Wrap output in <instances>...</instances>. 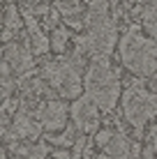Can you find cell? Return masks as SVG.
<instances>
[{
	"mask_svg": "<svg viewBox=\"0 0 157 159\" xmlns=\"http://www.w3.org/2000/svg\"><path fill=\"white\" fill-rule=\"evenodd\" d=\"M83 90L99 111L111 113L120 97V72L113 67L109 56H93L88 72L83 76Z\"/></svg>",
	"mask_w": 157,
	"mask_h": 159,
	"instance_id": "1",
	"label": "cell"
},
{
	"mask_svg": "<svg viewBox=\"0 0 157 159\" xmlns=\"http://www.w3.org/2000/svg\"><path fill=\"white\" fill-rule=\"evenodd\" d=\"M118 56L132 74L153 79L157 74V37H145L139 28H129L118 44Z\"/></svg>",
	"mask_w": 157,
	"mask_h": 159,
	"instance_id": "2",
	"label": "cell"
},
{
	"mask_svg": "<svg viewBox=\"0 0 157 159\" xmlns=\"http://www.w3.org/2000/svg\"><path fill=\"white\" fill-rule=\"evenodd\" d=\"M81 65H83V53H74L67 60H56L48 62L42 72V79L46 81L62 99H76L83 92V76H81Z\"/></svg>",
	"mask_w": 157,
	"mask_h": 159,
	"instance_id": "3",
	"label": "cell"
},
{
	"mask_svg": "<svg viewBox=\"0 0 157 159\" xmlns=\"http://www.w3.org/2000/svg\"><path fill=\"white\" fill-rule=\"evenodd\" d=\"M122 116L136 131L157 116V92L148 90L141 81H134L122 95Z\"/></svg>",
	"mask_w": 157,
	"mask_h": 159,
	"instance_id": "4",
	"label": "cell"
},
{
	"mask_svg": "<svg viewBox=\"0 0 157 159\" xmlns=\"http://www.w3.org/2000/svg\"><path fill=\"white\" fill-rule=\"evenodd\" d=\"M85 28L88 32L76 37V51L83 56H109L116 46V23L106 16Z\"/></svg>",
	"mask_w": 157,
	"mask_h": 159,
	"instance_id": "5",
	"label": "cell"
},
{
	"mask_svg": "<svg viewBox=\"0 0 157 159\" xmlns=\"http://www.w3.org/2000/svg\"><path fill=\"white\" fill-rule=\"evenodd\" d=\"M69 116H72V122L76 125L81 134H95L99 129V106L88 95H81L72 102Z\"/></svg>",
	"mask_w": 157,
	"mask_h": 159,
	"instance_id": "6",
	"label": "cell"
},
{
	"mask_svg": "<svg viewBox=\"0 0 157 159\" xmlns=\"http://www.w3.org/2000/svg\"><path fill=\"white\" fill-rule=\"evenodd\" d=\"M67 113L69 106L62 102H46L44 106L37 111V118H39V125L44 131H51V134H58L67 127Z\"/></svg>",
	"mask_w": 157,
	"mask_h": 159,
	"instance_id": "7",
	"label": "cell"
},
{
	"mask_svg": "<svg viewBox=\"0 0 157 159\" xmlns=\"http://www.w3.org/2000/svg\"><path fill=\"white\" fill-rule=\"evenodd\" d=\"M141 152V145L129 141L125 134H113L111 143L106 145V155L111 159H136Z\"/></svg>",
	"mask_w": 157,
	"mask_h": 159,
	"instance_id": "8",
	"label": "cell"
},
{
	"mask_svg": "<svg viewBox=\"0 0 157 159\" xmlns=\"http://www.w3.org/2000/svg\"><path fill=\"white\" fill-rule=\"evenodd\" d=\"M5 60L9 62V67L14 72H28V69L35 65L32 60V51L25 46H19V44H9L5 48Z\"/></svg>",
	"mask_w": 157,
	"mask_h": 159,
	"instance_id": "9",
	"label": "cell"
},
{
	"mask_svg": "<svg viewBox=\"0 0 157 159\" xmlns=\"http://www.w3.org/2000/svg\"><path fill=\"white\" fill-rule=\"evenodd\" d=\"M141 25L150 32V37H157V0H150L141 9Z\"/></svg>",
	"mask_w": 157,
	"mask_h": 159,
	"instance_id": "10",
	"label": "cell"
},
{
	"mask_svg": "<svg viewBox=\"0 0 157 159\" xmlns=\"http://www.w3.org/2000/svg\"><path fill=\"white\" fill-rule=\"evenodd\" d=\"M76 125H69V127H65L60 134H51L48 136V141H51V143H56V145H60V148H69V145H74V141L79 139L76 136Z\"/></svg>",
	"mask_w": 157,
	"mask_h": 159,
	"instance_id": "11",
	"label": "cell"
},
{
	"mask_svg": "<svg viewBox=\"0 0 157 159\" xmlns=\"http://www.w3.org/2000/svg\"><path fill=\"white\" fill-rule=\"evenodd\" d=\"M2 25H5V30H12V32L21 30V25H23V14H21L14 5H9V7L5 9V14H2Z\"/></svg>",
	"mask_w": 157,
	"mask_h": 159,
	"instance_id": "12",
	"label": "cell"
},
{
	"mask_svg": "<svg viewBox=\"0 0 157 159\" xmlns=\"http://www.w3.org/2000/svg\"><path fill=\"white\" fill-rule=\"evenodd\" d=\"M51 48L56 53H62L65 48H67V44H69V30H65V28H56L51 32Z\"/></svg>",
	"mask_w": 157,
	"mask_h": 159,
	"instance_id": "13",
	"label": "cell"
},
{
	"mask_svg": "<svg viewBox=\"0 0 157 159\" xmlns=\"http://www.w3.org/2000/svg\"><path fill=\"white\" fill-rule=\"evenodd\" d=\"M51 48V39H48L46 35H42V32H35V35H30V51L37 53V56H44V53Z\"/></svg>",
	"mask_w": 157,
	"mask_h": 159,
	"instance_id": "14",
	"label": "cell"
},
{
	"mask_svg": "<svg viewBox=\"0 0 157 159\" xmlns=\"http://www.w3.org/2000/svg\"><path fill=\"white\" fill-rule=\"evenodd\" d=\"M48 150H51V148H48L46 143H35V145H30L28 159H46Z\"/></svg>",
	"mask_w": 157,
	"mask_h": 159,
	"instance_id": "15",
	"label": "cell"
},
{
	"mask_svg": "<svg viewBox=\"0 0 157 159\" xmlns=\"http://www.w3.org/2000/svg\"><path fill=\"white\" fill-rule=\"evenodd\" d=\"M111 139H113L111 129H97L95 131V145H99V148H106L111 143Z\"/></svg>",
	"mask_w": 157,
	"mask_h": 159,
	"instance_id": "16",
	"label": "cell"
},
{
	"mask_svg": "<svg viewBox=\"0 0 157 159\" xmlns=\"http://www.w3.org/2000/svg\"><path fill=\"white\" fill-rule=\"evenodd\" d=\"M16 108H19V102H16V99H5V104H2V113H5V116L16 113Z\"/></svg>",
	"mask_w": 157,
	"mask_h": 159,
	"instance_id": "17",
	"label": "cell"
},
{
	"mask_svg": "<svg viewBox=\"0 0 157 159\" xmlns=\"http://www.w3.org/2000/svg\"><path fill=\"white\" fill-rule=\"evenodd\" d=\"M53 159H72V152L69 150H56L53 152Z\"/></svg>",
	"mask_w": 157,
	"mask_h": 159,
	"instance_id": "18",
	"label": "cell"
},
{
	"mask_svg": "<svg viewBox=\"0 0 157 159\" xmlns=\"http://www.w3.org/2000/svg\"><path fill=\"white\" fill-rule=\"evenodd\" d=\"M58 23V12H48L46 14V25L51 28V25H56Z\"/></svg>",
	"mask_w": 157,
	"mask_h": 159,
	"instance_id": "19",
	"label": "cell"
},
{
	"mask_svg": "<svg viewBox=\"0 0 157 159\" xmlns=\"http://www.w3.org/2000/svg\"><path fill=\"white\" fill-rule=\"evenodd\" d=\"M5 136V125H2V120H0V139Z\"/></svg>",
	"mask_w": 157,
	"mask_h": 159,
	"instance_id": "20",
	"label": "cell"
},
{
	"mask_svg": "<svg viewBox=\"0 0 157 159\" xmlns=\"http://www.w3.org/2000/svg\"><path fill=\"white\" fill-rule=\"evenodd\" d=\"M109 5H111V7H118V5H120V0H109Z\"/></svg>",
	"mask_w": 157,
	"mask_h": 159,
	"instance_id": "21",
	"label": "cell"
},
{
	"mask_svg": "<svg viewBox=\"0 0 157 159\" xmlns=\"http://www.w3.org/2000/svg\"><path fill=\"white\" fill-rule=\"evenodd\" d=\"M0 159H7V155H5V152H0Z\"/></svg>",
	"mask_w": 157,
	"mask_h": 159,
	"instance_id": "22",
	"label": "cell"
}]
</instances>
